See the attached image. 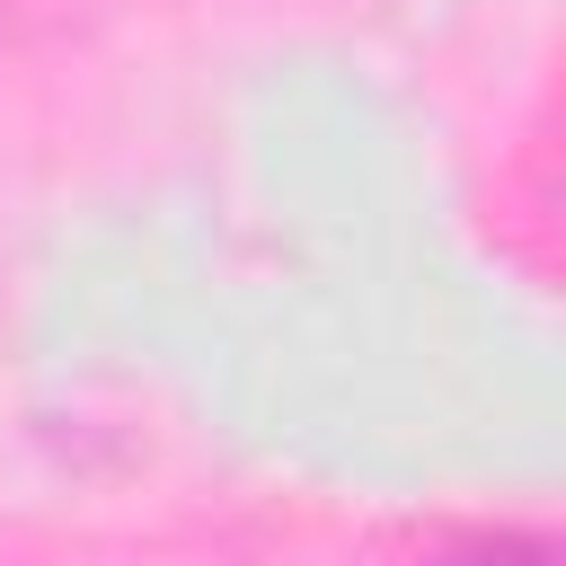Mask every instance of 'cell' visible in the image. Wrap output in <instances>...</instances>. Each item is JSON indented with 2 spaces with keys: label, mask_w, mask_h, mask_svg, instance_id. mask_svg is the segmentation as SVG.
<instances>
[{
  "label": "cell",
  "mask_w": 566,
  "mask_h": 566,
  "mask_svg": "<svg viewBox=\"0 0 566 566\" xmlns=\"http://www.w3.org/2000/svg\"><path fill=\"white\" fill-rule=\"evenodd\" d=\"M424 566H557V539L548 531H469V539L433 548Z\"/></svg>",
  "instance_id": "cell-1"
}]
</instances>
